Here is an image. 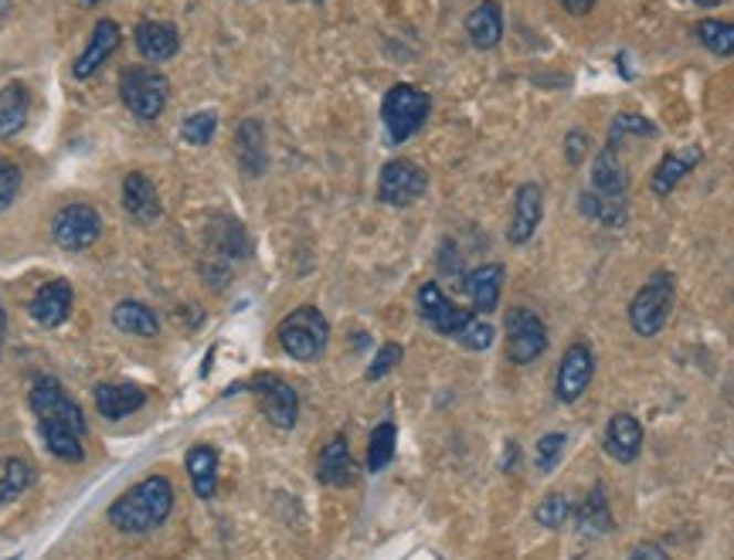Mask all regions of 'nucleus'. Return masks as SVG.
Returning <instances> with one entry per match:
<instances>
[{
	"label": "nucleus",
	"mask_w": 734,
	"mask_h": 560,
	"mask_svg": "<svg viewBox=\"0 0 734 560\" xmlns=\"http://www.w3.org/2000/svg\"><path fill=\"white\" fill-rule=\"evenodd\" d=\"M119 38H123V31H119V24L116 21H109V18H103L99 24H96V31H92V38H88V49L78 55V62L72 65V72H75V78H88V75H96L99 72V65L119 49Z\"/></svg>",
	"instance_id": "15"
},
{
	"label": "nucleus",
	"mask_w": 734,
	"mask_h": 560,
	"mask_svg": "<svg viewBox=\"0 0 734 560\" xmlns=\"http://www.w3.org/2000/svg\"><path fill=\"white\" fill-rule=\"evenodd\" d=\"M82 4H85V8H92V4H99V0H82Z\"/></svg>",
	"instance_id": "47"
},
{
	"label": "nucleus",
	"mask_w": 734,
	"mask_h": 560,
	"mask_svg": "<svg viewBox=\"0 0 734 560\" xmlns=\"http://www.w3.org/2000/svg\"><path fill=\"white\" fill-rule=\"evenodd\" d=\"M18 191H21V170L11 160L0 157V211L18 198Z\"/></svg>",
	"instance_id": "38"
},
{
	"label": "nucleus",
	"mask_w": 734,
	"mask_h": 560,
	"mask_svg": "<svg viewBox=\"0 0 734 560\" xmlns=\"http://www.w3.org/2000/svg\"><path fill=\"white\" fill-rule=\"evenodd\" d=\"M316 476H319V483H327V486H350V483H354L357 469H354L350 445H347L344 435H337L324 452H319Z\"/></svg>",
	"instance_id": "22"
},
{
	"label": "nucleus",
	"mask_w": 734,
	"mask_h": 560,
	"mask_svg": "<svg viewBox=\"0 0 734 560\" xmlns=\"http://www.w3.org/2000/svg\"><path fill=\"white\" fill-rule=\"evenodd\" d=\"M31 483H34L31 465L21 462V458H8V462H4V473H0V506L11 503L14 496H21Z\"/></svg>",
	"instance_id": "33"
},
{
	"label": "nucleus",
	"mask_w": 734,
	"mask_h": 560,
	"mask_svg": "<svg viewBox=\"0 0 734 560\" xmlns=\"http://www.w3.org/2000/svg\"><path fill=\"white\" fill-rule=\"evenodd\" d=\"M31 109V96L21 82H11L0 88V136H14L24 129Z\"/></svg>",
	"instance_id": "26"
},
{
	"label": "nucleus",
	"mask_w": 734,
	"mask_h": 560,
	"mask_svg": "<svg viewBox=\"0 0 734 560\" xmlns=\"http://www.w3.org/2000/svg\"><path fill=\"white\" fill-rule=\"evenodd\" d=\"M466 34L473 41V49H480V52L496 49L503 38V8L496 4V0H480V4L470 11Z\"/></svg>",
	"instance_id": "18"
},
{
	"label": "nucleus",
	"mask_w": 734,
	"mask_h": 560,
	"mask_svg": "<svg viewBox=\"0 0 734 560\" xmlns=\"http://www.w3.org/2000/svg\"><path fill=\"white\" fill-rule=\"evenodd\" d=\"M144 404H147V394L136 384H99L96 388V408L103 418H109V422H119V418L140 411Z\"/></svg>",
	"instance_id": "23"
},
{
	"label": "nucleus",
	"mask_w": 734,
	"mask_h": 560,
	"mask_svg": "<svg viewBox=\"0 0 734 560\" xmlns=\"http://www.w3.org/2000/svg\"><path fill=\"white\" fill-rule=\"evenodd\" d=\"M136 49H140L144 59L150 62H167L180 52V38H177V28L167 24V21H144L136 28Z\"/></svg>",
	"instance_id": "19"
},
{
	"label": "nucleus",
	"mask_w": 734,
	"mask_h": 560,
	"mask_svg": "<svg viewBox=\"0 0 734 560\" xmlns=\"http://www.w3.org/2000/svg\"><path fill=\"white\" fill-rule=\"evenodd\" d=\"M602 448L606 455H612L616 462H636L639 452H642V425L636 422L632 414H612L609 418V429H606V439H602Z\"/></svg>",
	"instance_id": "16"
},
{
	"label": "nucleus",
	"mask_w": 734,
	"mask_h": 560,
	"mask_svg": "<svg viewBox=\"0 0 734 560\" xmlns=\"http://www.w3.org/2000/svg\"><path fill=\"white\" fill-rule=\"evenodd\" d=\"M252 394L262 408V414L275 429H293L296 425V414H300V398L296 391L283 381L275 378V373H259L252 381Z\"/></svg>",
	"instance_id": "10"
},
{
	"label": "nucleus",
	"mask_w": 734,
	"mask_h": 560,
	"mask_svg": "<svg viewBox=\"0 0 734 560\" xmlns=\"http://www.w3.org/2000/svg\"><path fill=\"white\" fill-rule=\"evenodd\" d=\"M69 309H72V286L65 283V278H55V283H44L34 299H31V316L34 323L41 326H62L69 319Z\"/></svg>",
	"instance_id": "17"
},
{
	"label": "nucleus",
	"mask_w": 734,
	"mask_h": 560,
	"mask_svg": "<svg viewBox=\"0 0 734 560\" xmlns=\"http://www.w3.org/2000/svg\"><path fill=\"white\" fill-rule=\"evenodd\" d=\"M626 560H670V553H663L657 543H639Z\"/></svg>",
	"instance_id": "41"
},
{
	"label": "nucleus",
	"mask_w": 734,
	"mask_h": 560,
	"mask_svg": "<svg viewBox=\"0 0 734 560\" xmlns=\"http://www.w3.org/2000/svg\"><path fill=\"white\" fill-rule=\"evenodd\" d=\"M429 109L432 103L419 85H408V82L391 85L381 103V123L391 136V144H405V139L416 136L426 126Z\"/></svg>",
	"instance_id": "3"
},
{
	"label": "nucleus",
	"mask_w": 734,
	"mask_h": 560,
	"mask_svg": "<svg viewBox=\"0 0 734 560\" xmlns=\"http://www.w3.org/2000/svg\"><path fill=\"white\" fill-rule=\"evenodd\" d=\"M188 473H191L195 493L201 499H211L214 489H218V452L208 448V445H195L188 452Z\"/></svg>",
	"instance_id": "28"
},
{
	"label": "nucleus",
	"mask_w": 734,
	"mask_h": 560,
	"mask_svg": "<svg viewBox=\"0 0 734 560\" xmlns=\"http://www.w3.org/2000/svg\"><path fill=\"white\" fill-rule=\"evenodd\" d=\"M698 163H701V147H686L683 154H667V157L660 160V167L653 170V180H650L653 194H657V198H667L673 187H677L686 173H691Z\"/></svg>",
	"instance_id": "24"
},
{
	"label": "nucleus",
	"mask_w": 734,
	"mask_h": 560,
	"mask_svg": "<svg viewBox=\"0 0 734 560\" xmlns=\"http://www.w3.org/2000/svg\"><path fill=\"white\" fill-rule=\"evenodd\" d=\"M503 326H507V357L514 363H534L547 350V326L534 309L514 306Z\"/></svg>",
	"instance_id": "8"
},
{
	"label": "nucleus",
	"mask_w": 734,
	"mask_h": 560,
	"mask_svg": "<svg viewBox=\"0 0 734 560\" xmlns=\"http://www.w3.org/2000/svg\"><path fill=\"white\" fill-rule=\"evenodd\" d=\"M31 408L38 414V425L52 455L62 462L82 458V435H85V418L78 404L65 394V388L55 378H38L31 384Z\"/></svg>",
	"instance_id": "1"
},
{
	"label": "nucleus",
	"mask_w": 734,
	"mask_h": 560,
	"mask_svg": "<svg viewBox=\"0 0 734 560\" xmlns=\"http://www.w3.org/2000/svg\"><path fill=\"white\" fill-rule=\"evenodd\" d=\"M119 96H123V106L136 116V119H157L164 109H167V99H170V82L160 68H150V65H133L123 72L119 78Z\"/></svg>",
	"instance_id": "4"
},
{
	"label": "nucleus",
	"mask_w": 734,
	"mask_h": 560,
	"mask_svg": "<svg viewBox=\"0 0 734 560\" xmlns=\"http://www.w3.org/2000/svg\"><path fill=\"white\" fill-rule=\"evenodd\" d=\"M565 435L562 432H550V435H544L541 442H537V452H534V465H537V473H550L558 465V458L565 455Z\"/></svg>",
	"instance_id": "36"
},
{
	"label": "nucleus",
	"mask_w": 734,
	"mask_h": 560,
	"mask_svg": "<svg viewBox=\"0 0 734 560\" xmlns=\"http://www.w3.org/2000/svg\"><path fill=\"white\" fill-rule=\"evenodd\" d=\"M562 8H565L568 14H575V18H585V14L595 8V0H562Z\"/></svg>",
	"instance_id": "42"
},
{
	"label": "nucleus",
	"mask_w": 734,
	"mask_h": 560,
	"mask_svg": "<svg viewBox=\"0 0 734 560\" xmlns=\"http://www.w3.org/2000/svg\"><path fill=\"white\" fill-rule=\"evenodd\" d=\"M585 154H588V133H585V129H572V133L565 136V160H568L572 167H578V163L585 160Z\"/></svg>",
	"instance_id": "40"
},
{
	"label": "nucleus",
	"mask_w": 734,
	"mask_h": 560,
	"mask_svg": "<svg viewBox=\"0 0 734 560\" xmlns=\"http://www.w3.org/2000/svg\"><path fill=\"white\" fill-rule=\"evenodd\" d=\"M8 11H11V0H0V21H4Z\"/></svg>",
	"instance_id": "43"
},
{
	"label": "nucleus",
	"mask_w": 734,
	"mask_h": 560,
	"mask_svg": "<svg viewBox=\"0 0 734 560\" xmlns=\"http://www.w3.org/2000/svg\"><path fill=\"white\" fill-rule=\"evenodd\" d=\"M694 4H701V8H717L721 0H694Z\"/></svg>",
	"instance_id": "44"
},
{
	"label": "nucleus",
	"mask_w": 734,
	"mask_h": 560,
	"mask_svg": "<svg viewBox=\"0 0 734 560\" xmlns=\"http://www.w3.org/2000/svg\"><path fill=\"white\" fill-rule=\"evenodd\" d=\"M275 337H280V347L293 360H313L324 353V347L331 340V323L316 306H300L280 323Z\"/></svg>",
	"instance_id": "6"
},
{
	"label": "nucleus",
	"mask_w": 734,
	"mask_h": 560,
	"mask_svg": "<svg viewBox=\"0 0 734 560\" xmlns=\"http://www.w3.org/2000/svg\"><path fill=\"white\" fill-rule=\"evenodd\" d=\"M235 147H239V163L249 177H259L265 170V133L259 119H245L235 133Z\"/></svg>",
	"instance_id": "25"
},
{
	"label": "nucleus",
	"mask_w": 734,
	"mask_h": 560,
	"mask_svg": "<svg viewBox=\"0 0 734 560\" xmlns=\"http://www.w3.org/2000/svg\"><path fill=\"white\" fill-rule=\"evenodd\" d=\"M401 363V347L398 344H385L375 357V363L367 367V381H381L388 370H395Z\"/></svg>",
	"instance_id": "39"
},
{
	"label": "nucleus",
	"mask_w": 734,
	"mask_h": 560,
	"mask_svg": "<svg viewBox=\"0 0 734 560\" xmlns=\"http://www.w3.org/2000/svg\"><path fill=\"white\" fill-rule=\"evenodd\" d=\"M214 129H218V113L214 109H201V113L184 119L180 136H184V144H191V147H208Z\"/></svg>",
	"instance_id": "35"
},
{
	"label": "nucleus",
	"mask_w": 734,
	"mask_h": 560,
	"mask_svg": "<svg viewBox=\"0 0 734 560\" xmlns=\"http://www.w3.org/2000/svg\"><path fill=\"white\" fill-rule=\"evenodd\" d=\"M591 373H595V357H591L588 344H572L565 350L562 363H558V384H555L558 388V401L575 404L588 391Z\"/></svg>",
	"instance_id": "13"
},
{
	"label": "nucleus",
	"mask_w": 734,
	"mask_h": 560,
	"mask_svg": "<svg viewBox=\"0 0 734 560\" xmlns=\"http://www.w3.org/2000/svg\"><path fill=\"white\" fill-rule=\"evenodd\" d=\"M544 218V194L537 183H521L517 198H514V214H511V228L507 239L511 245H527L534 239V231Z\"/></svg>",
	"instance_id": "14"
},
{
	"label": "nucleus",
	"mask_w": 734,
	"mask_h": 560,
	"mask_svg": "<svg viewBox=\"0 0 734 560\" xmlns=\"http://www.w3.org/2000/svg\"><path fill=\"white\" fill-rule=\"evenodd\" d=\"M429 191V173L411 160H388L378 177V201L388 208H408Z\"/></svg>",
	"instance_id": "7"
},
{
	"label": "nucleus",
	"mask_w": 734,
	"mask_h": 560,
	"mask_svg": "<svg viewBox=\"0 0 734 560\" xmlns=\"http://www.w3.org/2000/svg\"><path fill=\"white\" fill-rule=\"evenodd\" d=\"M4 326H8V319H4V309H0V337H4Z\"/></svg>",
	"instance_id": "45"
},
{
	"label": "nucleus",
	"mask_w": 734,
	"mask_h": 560,
	"mask_svg": "<svg viewBox=\"0 0 734 560\" xmlns=\"http://www.w3.org/2000/svg\"><path fill=\"white\" fill-rule=\"evenodd\" d=\"M694 34H698V41L704 44L711 55H721V59L734 55V24L731 21L704 18V21H698Z\"/></svg>",
	"instance_id": "30"
},
{
	"label": "nucleus",
	"mask_w": 734,
	"mask_h": 560,
	"mask_svg": "<svg viewBox=\"0 0 734 560\" xmlns=\"http://www.w3.org/2000/svg\"><path fill=\"white\" fill-rule=\"evenodd\" d=\"M493 337H496V334H493V326H490L483 316H473V319L463 326V334H459L455 340L463 344L466 350H486V347L493 344Z\"/></svg>",
	"instance_id": "37"
},
{
	"label": "nucleus",
	"mask_w": 734,
	"mask_h": 560,
	"mask_svg": "<svg viewBox=\"0 0 734 560\" xmlns=\"http://www.w3.org/2000/svg\"><path fill=\"white\" fill-rule=\"evenodd\" d=\"M123 208L136 221H157L160 218V194L144 173H129L123 180Z\"/></svg>",
	"instance_id": "20"
},
{
	"label": "nucleus",
	"mask_w": 734,
	"mask_h": 560,
	"mask_svg": "<svg viewBox=\"0 0 734 560\" xmlns=\"http://www.w3.org/2000/svg\"><path fill=\"white\" fill-rule=\"evenodd\" d=\"M568 517H572V503L565 493H547L534 509V520L544 530H562L568 524Z\"/></svg>",
	"instance_id": "32"
},
{
	"label": "nucleus",
	"mask_w": 734,
	"mask_h": 560,
	"mask_svg": "<svg viewBox=\"0 0 734 560\" xmlns=\"http://www.w3.org/2000/svg\"><path fill=\"white\" fill-rule=\"evenodd\" d=\"M113 323L119 326L123 334H133V337H154L157 334V313L150 309V306H144V303H133V299H126V303H119L116 309H113Z\"/></svg>",
	"instance_id": "29"
},
{
	"label": "nucleus",
	"mask_w": 734,
	"mask_h": 560,
	"mask_svg": "<svg viewBox=\"0 0 734 560\" xmlns=\"http://www.w3.org/2000/svg\"><path fill=\"white\" fill-rule=\"evenodd\" d=\"M99 231H103V218H99L96 208H88V204H69L52 221V239L65 252L88 249L92 242L99 239Z\"/></svg>",
	"instance_id": "9"
},
{
	"label": "nucleus",
	"mask_w": 734,
	"mask_h": 560,
	"mask_svg": "<svg viewBox=\"0 0 734 560\" xmlns=\"http://www.w3.org/2000/svg\"><path fill=\"white\" fill-rule=\"evenodd\" d=\"M673 275L670 272H657L647 278V286H642L632 303H629V326L636 330V337H657L670 313H673Z\"/></svg>",
	"instance_id": "5"
},
{
	"label": "nucleus",
	"mask_w": 734,
	"mask_h": 560,
	"mask_svg": "<svg viewBox=\"0 0 734 560\" xmlns=\"http://www.w3.org/2000/svg\"><path fill=\"white\" fill-rule=\"evenodd\" d=\"M619 139H622V133L612 126L609 144L599 150V157H595V167H591V191L602 194V198L626 201L629 173H626V163H622V157H619Z\"/></svg>",
	"instance_id": "12"
},
{
	"label": "nucleus",
	"mask_w": 734,
	"mask_h": 560,
	"mask_svg": "<svg viewBox=\"0 0 734 560\" xmlns=\"http://www.w3.org/2000/svg\"><path fill=\"white\" fill-rule=\"evenodd\" d=\"M293 4H319V0H293Z\"/></svg>",
	"instance_id": "46"
},
{
	"label": "nucleus",
	"mask_w": 734,
	"mask_h": 560,
	"mask_svg": "<svg viewBox=\"0 0 734 560\" xmlns=\"http://www.w3.org/2000/svg\"><path fill=\"white\" fill-rule=\"evenodd\" d=\"M575 520H578V530L588 533V537H602V533H612L616 520L609 513V503H606V493L595 486L588 493V499L575 509Z\"/></svg>",
	"instance_id": "27"
},
{
	"label": "nucleus",
	"mask_w": 734,
	"mask_h": 560,
	"mask_svg": "<svg viewBox=\"0 0 734 560\" xmlns=\"http://www.w3.org/2000/svg\"><path fill=\"white\" fill-rule=\"evenodd\" d=\"M463 289L473 303V313H493L503 289V265H480L463 278Z\"/></svg>",
	"instance_id": "21"
},
{
	"label": "nucleus",
	"mask_w": 734,
	"mask_h": 560,
	"mask_svg": "<svg viewBox=\"0 0 734 560\" xmlns=\"http://www.w3.org/2000/svg\"><path fill=\"white\" fill-rule=\"evenodd\" d=\"M419 313H422V319L432 326L436 334L452 337V340L463 334V326L476 316L473 309H459V306L439 289V283H426V286L419 289Z\"/></svg>",
	"instance_id": "11"
},
{
	"label": "nucleus",
	"mask_w": 734,
	"mask_h": 560,
	"mask_svg": "<svg viewBox=\"0 0 734 560\" xmlns=\"http://www.w3.org/2000/svg\"><path fill=\"white\" fill-rule=\"evenodd\" d=\"M581 214H588L591 221H602L606 228H619L629 214L626 201H616V198H602V194H581Z\"/></svg>",
	"instance_id": "31"
},
{
	"label": "nucleus",
	"mask_w": 734,
	"mask_h": 560,
	"mask_svg": "<svg viewBox=\"0 0 734 560\" xmlns=\"http://www.w3.org/2000/svg\"><path fill=\"white\" fill-rule=\"evenodd\" d=\"M170 509H174V486L164 476H150L113 503L109 524L123 533H150L170 517Z\"/></svg>",
	"instance_id": "2"
},
{
	"label": "nucleus",
	"mask_w": 734,
	"mask_h": 560,
	"mask_svg": "<svg viewBox=\"0 0 734 560\" xmlns=\"http://www.w3.org/2000/svg\"><path fill=\"white\" fill-rule=\"evenodd\" d=\"M395 439H398V432H395L391 422H385L371 432V445H367V469L381 473L385 465L395 458Z\"/></svg>",
	"instance_id": "34"
}]
</instances>
